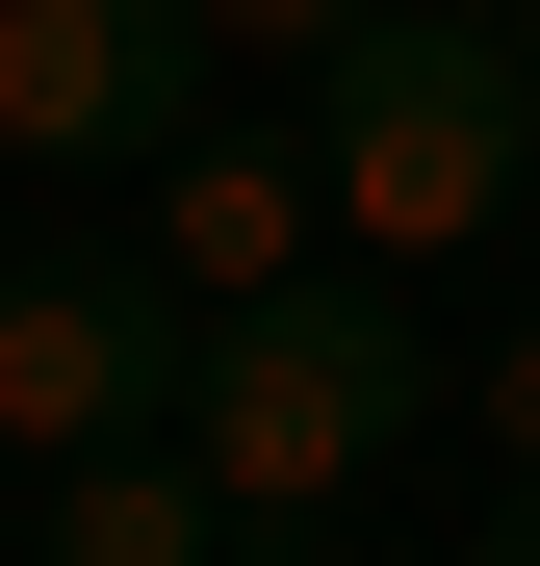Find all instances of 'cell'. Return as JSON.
Listing matches in <instances>:
<instances>
[{
	"instance_id": "cell-2",
	"label": "cell",
	"mask_w": 540,
	"mask_h": 566,
	"mask_svg": "<svg viewBox=\"0 0 540 566\" xmlns=\"http://www.w3.org/2000/svg\"><path fill=\"white\" fill-rule=\"evenodd\" d=\"M412 412H437V360H412V283H387V258H335V283H284V310H232V335H207V387H180V438H207L232 541L360 515V490L412 463Z\"/></svg>"
},
{
	"instance_id": "cell-1",
	"label": "cell",
	"mask_w": 540,
	"mask_h": 566,
	"mask_svg": "<svg viewBox=\"0 0 540 566\" xmlns=\"http://www.w3.org/2000/svg\"><path fill=\"white\" fill-rule=\"evenodd\" d=\"M309 180H335V258H489L540 207V27H464V0H387L335 77H309Z\"/></svg>"
},
{
	"instance_id": "cell-10",
	"label": "cell",
	"mask_w": 540,
	"mask_h": 566,
	"mask_svg": "<svg viewBox=\"0 0 540 566\" xmlns=\"http://www.w3.org/2000/svg\"><path fill=\"white\" fill-rule=\"evenodd\" d=\"M464 27H540V0H464Z\"/></svg>"
},
{
	"instance_id": "cell-9",
	"label": "cell",
	"mask_w": 540,
	"mask_h": 566,
	"mask_svg": "<svg viewBox=\"0 0 540 566\" xmlns=\"http://www.w3.org/2000/svg\"><path fill=\"white\" fill-rule=\"evenodd\" d=\"M489 566H540V490H515V515H489Z\"/></svg>"
},
{
	"instance_id": "cell-5",
	"label": "cell",
	"mask_w": 540,
	"mask_h": 566,
	"mask_svg": "<svg viewBox=\"0 0 540 566\" xmlns=\"http://www.w3.org/2000/svg\"><path fill=\"white\" fill-rule=\"evenodd\" d=\"M207 104L180 0H0V155H155Z\"/></svg>"
},
{
	"instance_id": "cell-4",
	"label": "cell",
	"mask_w": 540,
	"mask_h": 566,
	"mask_svg": "<svg viewBox=\"0 0 540 566\" xmlns=\"http://www.w3.org/2000/svg\"><path fill=\"white\" fill-rule=\"evenodd\" d=\"M129 258H155L207 335H232V310H284V283H335V180H309V129H207V104H180V129H155Z\"/></svg>"
},
{
	"instance_id": "cell-3",
	"label": "cell",
	"mask_w": 540,
	"mask_h": 566,
	"mask_svg": "<svg viewBox=\"0 0 540 566\" xmlns=\"http://www.w3.org/2000/svg\"><path fill=\"white\" fill-rule=\"evenodd\" d=\"M207 387V310L155 258H27L0 283V463H104V438H180Z\"/></svg>"
},
{
	"instance_id": "cell-8",
	"label": "cell",
	"mask_w": 540,
	"mask_h": 566,
	"mask_svg": "<svg viewBox=\"0 0 540 566\" xmlns=\"http://www.w3.org/2000/svg\"><path fill=\"white\" fill-rule=\"evenodd\" d=\"M437 412H464L489 463H540V335H489V360H464V387H437Z\"/></svg>"
},
{
	"instance_id": "cell-6",
	"label": "cell",
	"mask_w": 540,
	"mask_h": 566,
	"mask_svg": "<svg viewBox=\"0 0 540 566\" xmlns=\"http://www.w3.org/2000/svg\"><path fill=\"white\" fill-rule=\"evenodd\" d=\"M27 566H232V490H207V438L27 463Z\"/></svg>"
},
{
	"instance_id": "cell-7",
	"label": "cell",
	"mask_w": 540,
	"mask_h": 566,
	"mask_svg": "<svg viewBox=\"0 0 540 566\" xmlns=\"http://www.w3.org/2000/svg\"><path fill=\"white\" fill-rule=\"evenodd\" d=\"M360 27H387V0H180V52H207V77H335Z\"/></svg>"
}]
</instances>
